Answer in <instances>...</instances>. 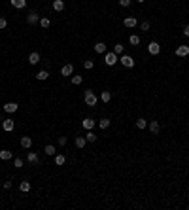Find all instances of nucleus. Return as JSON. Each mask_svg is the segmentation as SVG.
Segmentation results:
<instances>
[{
  "label": "nucleus",
  "mask_w": 189,
  "mask_h": 210,
  "mask_svg": "<svg viewBox=\"0 0 189 210\" xmlns=\"http://www.w3.org/2000/svg\"><path fill=\"white\" fill-rule=\"evenodd\" d=\"M44 151L47 153V155H55V153H57V150H55V146H53V144H47L46 148H44Z\"/></svg>",
  "instance_id": "4be33fe9"
},
{
  "label": "nucleus",
  "mask_w": 189,
  "mask_h": 210,
  "mask_svg": "<svg viewBox=\"0 0 189 210\" xmlns=\"http://www.w3.org/2000/svg\"><path fill=\"white\" fill-rule=\"evenodd\" d=\"M17 110H19V104H17V102H8V104H4V112H8V114H15Z\"/></svg>",
  "instance_id": "20e7f679"
},
{
  "label": "nucleus",
  "mask_w": 189,
  "mask_h": 210,
  "mask_svg": "<svg viewBox=\"0 0 189 210\" xmlns=\"http://www.w3.org/2000/svg\"><path fill=\"white\" fill-rule=\"evenodd\" d=\"M148 51H150L151 55H159V51H161V46L157 44V42H150V46H148Z\"/></svg>",
  "instance_id": "423d86ee"
},
{
  "label": "nucleus",
  "mask_w": 189,
  "mask_h": 210,
  "mask_svg": "<svg viewBox=\"0 0 189 210\" xmlns=\"http://www.w3.org/2000/svg\"><path fill=\"white\" fill-rule=\"evenodd\" d=\"M138 2H140V4H142V2H144V0H138Z\"/></svg>",
  "instance_id": "a19ab883"
},
{
  "label": "nucleus",
  "mask_w": 189,
  "mask_h": 210,
  "mask_svg": "<svg viewBox=\"0 0 189 210\" xmlns=\"http://www.w3.org/2000/svg\"><path fill=\"white\" fill-rule=\"evenodd\" d=\"M176 55L178 57H187L189 55V46H178L176 47Z\"/></svg>",
  "instance_id": "0eeeda50"
},
{
  "label": "nucleus",
  "mask_w": 189,
  "mask_h": 210,
  "mask_svg": "<svg viewBox=\"0 0 189 210\" xmlns=\"http://www.w3.org/2000/svg\"><path fill=\"white\" fill-rule=\"evenodd\" d=\"M95 51H96V53H106V44H104V42L95 44Z\"/></svg>",
  "instance_id": "aec40b11"
},
{
  "label": "nucleus",
  "mask_w": 189,
  "mask_h": 210,
  "mask_svg": "<svg viewBox=\"0 0 189 210\" xmlns=\"http://www.w3.org/2000/svg\"><path fill=\"white\" fill-rule=\"evenodd\" d=\"M93 127H95V119H91V117H85V119H83V129L93 131Z\"/></svg>",
  "instance_id": "4468645a"
},
{
  "label": "nucleus",
  "mask_w": 189,
  "mask_h": 210,
  "mask_svg": "<svg viewBox=\"0 0 189 210\" xmlns=\"http://www.w3.org/2000/svg\"><path fill=\"white\" fill-rule=\"evenodd\" d=\"M119 6H123V8H127V6H131V0H119Z\"/></svg>",
  "instance_id": "e433bc0d"
},
{
  "label": "nucleus",
  "mask_w": 189,
  "mask_h": 210,
  "mask_svg": "<svg viewBox=\"0 0 189 210\" xmlns=\"http://www.w3.org/2000/svg\"><path fill=\"white\" fill-rule=\"evenodd\" d=\"M49 25H51L49 17H42V19H40V27H42V29H47V27H49Z\"/></svg>",
  "instance_id": "393cba45"
},
{
  "label": "nucleus",
  "mask_w": 189,
  "mask_h": 210,
  "mask_svg": "<svg viewBox=\"0 0 189 210\" xmlns=\"http://www.w3.org/2000/svg\"><path fill=\"white\" fill-rule=\"evenodd\" d=\"M53 10L55 11H62L65 10V0H55L53 2Z\"/></svg>",
  "instance_id": "a211bd4d"
},
{
  "label": "nucleus",
  "mask_w": 189,
  "mask_h": 210,
  "mask_svg": "<svg viewBox=\"0 0 189 210\" xmlns=\"http://www.w3.org/2000/svg\"><path fill=\"white\" fill-rule=\"evenodd\" d=\"M27 161H29V163H40V159H38V153L36 151H29V155H27Z\"/></svg>",
  "instance_id": "f8f14e48"
},
{
  "label": "nucleus",
  "mask_w": 189,
  "mask_h": 210,
  "mask_svg": "<svg viewBox=\"0 0 189 210\" xmlns=\"http://www.w3.org/2000/svg\"><path fill=\"white\" fill-rule=\"evenodd\" d=\"M29 62H30V65H38V62H40V53L38 51H32L29 55Z\"/></svg>",
  "instance_id": "9b49d317"
},
{
  "label": "nucleus",
  "mask_w": 189,
  "mask_h": 210,
  "mask_svg": "<svg viewBox=\"0 0 189 210\" xmlns=\"http://www.w3.org/2000/svg\"><path fill=\"white\" fill-rule=\"evenodd\" d=\"M13 167H15V169H21V167H23V159L15 157V159H13Z\"/></svg>",
  "instance_id": "2f4dec72"
},
{
  "label": "nucleus",
  "mask_w": 189,
  "mask_h": 210,
  "mask_svg": "<svg viewBox=\"0 0 189 210\" xmlns=\"http://www.w3.org/2000/svg\"><path fill=\"white\" fill-rule=\"evenodd\" d=\"M187 46H189V44H187Z\"/></svg>",
  "instance_id": "79ce46f5"
},
{
  "label": "nucleus",
  "mask_w": 189,
  "mask_h": 210,
  "mask_svg": "<svg viewBox=\"0 0 189 210\" xmlns=\"http://www.w3.org/2000/svg\"><path fill=\"white\" fill-rule=\"evenodd\" d=\"M38 21H40V15L36 11H30L29 15H27V23H29V25H36Z\"/></svg>",
  "instance_id": "39448f33"
},
{
  "label": "nucleus",
  "mask_w": 189,
  "mask_h": 210,
  "mask_svg": "<svg viewBox=\"0 0 189 210\" xmlns=\"http://www.w3.org/2000/svg\"><path fill=\"white\" fill-rule=\"evenodd\" d=\"M8 27V21H6V17H0V29H6Z\"/></svg>",
  "instance_id": "f704fd0d"
},
{
  "label": "nucleus",
  "mask_w": 189,
  "mask_h": 210,
  "mask_svg": "<svg viewBox=\"0 0 189 210\" xmlns=\"http://www.w3.org/2000/svg\"><path fill=\"white\" fill-rule=\"evenodd\" d=\"M104 62H106L108 66H114L115 62H119V59H117V53H114V51H106V53H104Z\"/></svg>",
  "instance_id": "f03ea898"
},
{
  "label": "nucleus",
  "mask_w": 189,
  "mask_h": 210,
  "mask_svg": "<svg viewBox=\"0 0 189 210\" xmlns=\"http://www.w3.org/2000/svg\"><path fill=\"white\" fill-rule=\"evenodd\" d=\"M129 44H131V46H138V44H140V36H136V34H131V36H129Z\"/></svg>",
  "instance_id": "5701e85b"
},
{
  "label": "nucleus",
  "mask_w": 189,
  "mask_h": 210,
  "mask_svg": "<svg viewBox=\"0 0 189 210\" xmlns=\"http://www.w3.org/2000/svg\"><path fill=\"white\" fill-rule=\"evenodd\" d=\"M19 189H21V191H25V193H27V191H30V184H29V182H21Z\"/></svg>",
  "instance_id": "c756f323"
},
{
  "label": "nucleus",
  "mask_w": 189,
  "mask_h": 210,
  "mask_svg": "<svg viewBox=\"0 0 189 210\" xmlns=\"http://www.w3.org/2000/svg\"><path fill=\"white\" fill-rule=\"evenodd\" d=\"M11 157H13L11 151H8V150H2V151H0V159H2V161H8V159H11Z\"/></svg>",
  "instance_id": "412c9836"
},
{
  "label": "nucleus",
  "mask_w": 189,
  "mask_h": 210,
  "mask_svg": "<svg viewBox=\"0 0 189 210\" xmlns=\"http://www.w3.org/2000/svg\"><path fill=\"white\" fill-rule=\"evenodd\" d=\"M100 99H102L104 102H110V99H112V93H110V91H102V95H100Z\"/></svg>",
  "instance_id": "c85d7f7f"
},
{
  "label": "nucleus",
  "mask_w": 189,
  "mask_h": 210,
  "mask_svg": "<svg viewBox=\"0 0 189 210\" xmlns=\"http://www.w3.org/2000/svg\"><path fill=\"white\" fill-rule=\"evenodd\" d=\"M57 142H59V146H65V144H66V136H59Z\"/></svg>",
  "instance_id": "4c0bfd02"
},
{
  "label": "nucleus",
  "mask_w": 189,
  "mask_h": 210,
  "mask_svg": "<svg viewBox=\"0 0 189 210\" xmlns=\"http://www.w3.org/2000/svg\"><path fill=\"white\" fill-rule=\"evenodd\" d=\"M74 144H76V148H85V144H87V140H85V136H76V140H74Z\"/></svg>",
  "instance_id": "1a4fd4ad"
},
{
  "label": "nucleus",
  "mask_w": 189,
  "mask_h": 210,
  "mask_svg": "<svg viewBox=\"0 0 189 210\" xmlns=\"http://www.w3.org/2000/svg\"><path fill=\"white\" fill-rule=\"evenodd\" d=\"M2 127H4L6 132H11L13 127H15V123H13V119H4V121H2Z\"/></svg>",
  "instance_id": "6e6552de"
},
{
  "label": "nucleus",
  "mask_w": 189,
  "mask_h": 210,
  "mask_svg": "<svg viewBox=\"0 0 189 210\" xmlns=\"http://www.w3.org/2000/svg\"><path fill=\"white\" fill-rule=\"evenodd\" d=\"M93 65H95L93 61H85V62H83V66H85L87 70H91V68H93Z\"/></svg>",
  "instance_id": "c9c22d12"
},
{
  "label": "nucleus",
  "mask_w": 189,
  "mask_h": 210,
  "mask_svg": "<svg viewBox=\"0 0 189 210\" xmlns=\"http://www.w3.org/2000/svg\"><path fill=\"white\" fill-rule=\"evenodd\" d=\"M13 8H17V10H23L25 6H27V0H10Z\"/></svg>",
  "instance_id": "2eb2a0df"
},
{
  "label": "nucleus",
  "mask_w": 189,
  "mask_h": 210,
  "mask_svg": "<svg viewBox=\"0 0 189 210\" xmlns=\"http://www.w3.org/2000/svg\"><path fill=\"white\" fill-rule=\"evenodd\" d=\"M72 72H74V66L72 65H65L61 68V74L62 76H72Z\"/></svg>",
  "instance_id": "dca6fc26"
},
{
  "label": "nucleus",
  "mask_w": 189,
  "mask_h": 210,
  "mask_svg": "<svg viewBox=\"0 0 189 210\" xmlns=\"http://www.w3.org/2000/svg\"><path fill=\"white\" fill-rule=\"evenodd\" d=\"M123 51H125V46H123V44H115V46H114V53L123 55Z\"/></svg>",
  "instance_id": "a878e982"
},
{
  "label": "nucleus",
  "mask_w": 189,
  "mask_h": 210,
  "mask_svg": "<svg viewBox=\"0 0 189 210\" xmlns=\"http://www.w3.org/2000/svg\"><path fill=\"white\" fill-rule=\"evenodd\" d=\"M136 127L138 129H146V127H148V121H146L144 117H140V119H136Z\"/></svg>",
  "instance_id": "bb28decb"
},
{
  "label": "nucleus",
  "mask_w": 189,
  "mask_h": 210,
  "mask_svg": "<svg viewBox=\"0 0 189 210\" xmlns=\"http://www.w3.org/2000/svg\"><path fill=\"white\" fill-rule=\"evenodd\" d=\"M81 81H83V78H81V76H72V83H74V85H80Z\"/></svg>",
  "instance_id": "473e14b6"
},
{
  "label": "nucleus",
  "mask_w": 189,
  "mask_h": 210,
  "mask_svg": "<svg viewBox=\"0 0 189 210\" xmlns=\"http://www.w3.org/2000/svg\"><path fill=\"white\" fill-rule=\"evenodd\" d=\"M0 121H2V114H0Z\"/></svg>",
  "instance_id": "ea45409f"
},
{
  "label": "nucleus",
  "mask_w": 189,
  "mask_h": 210,
  "mask_svg": "<svg viewBox=\"0 0 189 210\" xmlns=\"http://www.w3.org/2000/svg\"><path fill=\"white\" fill-rule=\"evenodd\" d=\"M119 62H121L123 66H127V68H132V66H134V59H132L131 55H125V53L119 57Z\"/></svg>",
  "instance_id": "7ed1b4c3"
},
{
  "label": "nucleus",
  "mask_w": 189,
  "mask_h": 210,
  "mask_svg": "<svg viewBox=\"0 0 189 210\" xmlns=\"http://www.w3.org/2000/svg\"><path fill=\"white\" fill-rule=\"evenodd\" d=\"M148 129L153 132V135H157V132L161 131V127H159V121H150V123H148Z\"/></svg>",
  "instance_id": "ddd939ff"
},
{
  "label": "nucleus",
  "mask_w": 189,
  "mask_h": 210,
  "mask_svg": "<svg viewBox=\"0 0 189 210\" xmlns=\"http://www.w3.org/2000/svg\"><path fill=\"white\" fill-rule=\"evenodd\" d=\"M83 100H85V104H87V106H91V108H95V106H96V102H99V99H96V95H95V91H91V89L85 91V97H83Z\"/></svg>",
  "instance_id": "f257e3e1"
},
{
  "label": "nucleus",
  "mask_w": 189,
  "mask_h": 210,
  "mask_svg": "<svg viewBox=\"0 0 189 210\" xmlns=\"http://www.w3.org/2000/svg\"><path fill=\"white\" fill-rule=\"evenodd\" d=\"M138 21L136 17H125V27H129V29H132V27H136Z\"/></svg>",
  "instance_id": "f3484780"
},
{
  "label": "nucleus",
  "mask_w": 189,
  "mask_h": 210,
  "mask_svg": "<svg viewBox=\"0 0 189 210\" xmlns=\"http://www.w3.org/2000/svg\"><path fill=\"white\" fill-rule=\"evenodd\" d=\"M85 140H87V142H95V140H96V135H95L93 131H87V135H85Z\"/></svg>",
  "instance_id": "cd10ccee"
},
{
  "label": "nucleus",
  "mask_w": 189,
  "mask_h": 210,
  "mask_svg": "<svg viewBox=\"0 0 189 210\" xmlns=\"http://www.w3.org/2000/svg\"><path fill=\"white\" fill-rule=\"evenodd\" d=\"M47 78H49V72H47V70H40V72L36 74V80H40V81H44Z\"/></svg>",
  "instance_id": "6ab92c4d"
},
{
  "label": "nucleus",
  "mask_w": 189,
  "mask_h": 210,
  "mask_svg": "<svg viewBox=\"0 0 189 210\" xmlns=\"http://www.w3.org/2000/svg\"><path fill=\"white\" fill-rule=\"evenodd\" d=\"M65 161H66V157L62 155V153H59V155H55V165H65Z\"/></svg>",
  "instance_id": "b1692460"
},
{
  "label": "nucleus",
  "mask_w": 189,
  "mask_h": 210,
  "mask_svg": "<svg viewBox=\"0 0 189 210\" xmlns=\"http://www.w3.org/2000/svg\"><path fill=\"white\" fill-rule=\"evenodd\" d=\"M184 34H185V36H189V25H185V29H184Z\"/></svg>",
  "instance_id": "58836bf2"
},
{
  "label": "nucleus",
  "mask_w": 189,
  "mask_h": 210,
  "mask_svg": "<svg viewBox=\"0 0 189 210\" xmlns=\"http://www.w3.org/2000/svg\"><path fill=\"white\" fill-rule=\"evenodd\" d=\"M30 146H32V138H30V136H23V138H21V148L29 150Z\"/></svg>",
  "instance_id": "9d476101"
},
{
  "label": "nucleus",
  "mask_w": 189,
  "mask_h": 210,
  "mask_svg": "<svg viewBox=\"0 0 189 210\" xmlns=\"http://www.w3.org/2000/svg\"><path fill=\"white\" fill-rule=\"evenodd\" d=\"M140 29H142V30H150V21H142Z\"/></svg>",
  "instance_id": "72a5a7b5"
},
{
  "label": "nucleus",
  "mask_w": 189,
  "mask_h": 210,
  "mask_svg": "<svg viewBox=\"0 0 189 210\" xmlns=\"http://www.w3.org/2000/svg\"><path fill=\"white\" fill-rule=\"evenodd\" d=\"M99 125H100V129H108L110 127V119H108V117H102Z\"/></svg>",
  "instance_id": "7c9ffc66"
}]
</instances>
